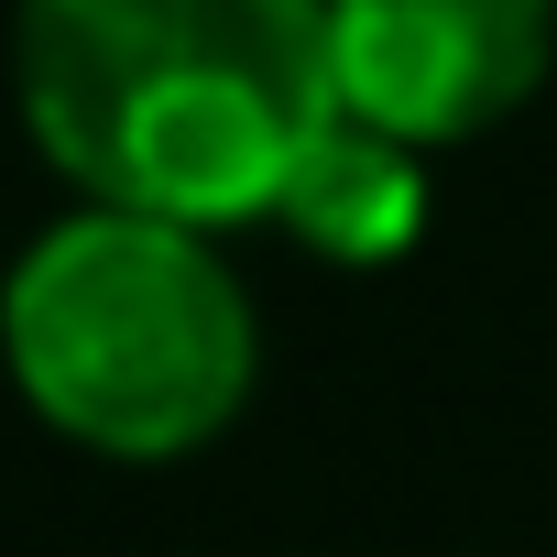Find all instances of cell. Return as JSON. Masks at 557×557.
<instances>
[{
	"label": "cell",
	"instance_id": "277c9868",
	"mask_svg": "<svg viewBox=\"0 0 557 557\" xmlns=\"http://www.w3.org/2000/svg\"><path fill=\"white\" fill-rule=\"evenodd\" d=\"M273 219H285L318 262H339V273L405 262L416 230H426V153H405V143H383V132H361V121H329V132L296 153Z\"/></svg>",
	"mask_w": 557,
	"mask_h": 557
},
{
	"label": "cell",
	"instance_id": "6da1fadb",
	"mask_svg": "<svg viewBox=\"0 0 557 557\" xmlns=\"http://www.w3.org/2000/svg\"><path fill=\"white\" fill-rule=\"evenodd\" d=\"M12 110L77 208L240 230L339 121L329 0H23Z\"/></svg>",
	"mask_w": 557,
	"mask_h": 557
},
{
	"label": "cell",
	"instance_id": "7a4b0ae2",
	"mask_svg": "<svg viewBox=\"0 0 557 557\" xmlns=\"http://www.w3.org/2000/svg\"><path fill=\"white\" fill-rule=\"evenodd\" d=\"M0 372L45 437L164 470L240 426L262 383V318L208 230L66 208L0 273Z\"/></svg>",
	"mask_w": 557,
	"mask_h": 557
},
{
	"label": "cell",
	"instance_id": "3957f363",
	"mask_svg": "<svg viewBox=\"0 0 557 557\" xmlns=\"http://www.w3.org/2000/svg\"><path fill=\"white\" fill-rule=\"evenodd\" d=\"M546 66L557 0H329V99L405 153L503 132Z\"/></svg>",
	"mask_w": 557,
	"mask_h": 557
}]
</instances>
